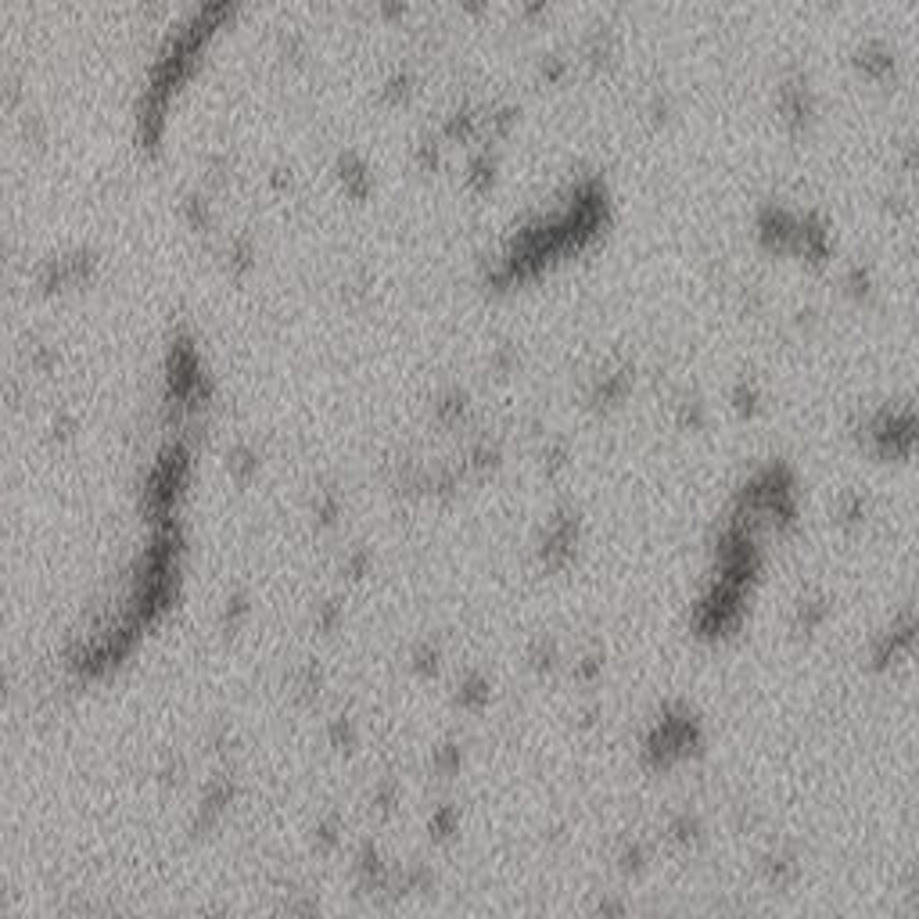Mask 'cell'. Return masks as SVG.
<instances>
[{
    "label": "cell",
    "mask_w": 919,
    "mask_h": 919,
    "mask_svg": "<svg viewBox=\"0 0 919 919\" xmlns=\"http://www.w3.org/2000/svg\"><path fill=\"white\" fill-rule=\"evenodd\" d=\"M851 69L866 79V83H873V87H887V83L898 79L902 62H898V51H894L887 40L869 36V40H862V44L851 51Z\"/></svg>",
    "instance_id": "obj_14"
},
{
    "label": "cell",
    "mask_w": 919,
    "mask_h": 919,
    "mask_svg": "<svg viewBox=\"0 0 919 919\" xmlns=\"http://www.w3.org/2000/svg\"><path fill=\"white\" fill-rule=\"evenodd\" d=\"M413 668L421 675H431L438 668V650L431 647V643H421V647H413Z\"/></svg>",
    "instance_id": "obj_46"
},
{
    "label": "cell",
    "mask_w": 919,
    "mask_h": 919,
    "mask_svg": "<svg viewBox=\"0 0 919 919\" xmlns=\"http://www.w3.org/2000/svg\"><path fill=\"white\" fill-rule=\"evenodd\" d=\"M916 647H919V614L902 611L884 632L873 636V643H869V665L876 672H887V668L902 665L905 657L916 654Z\"/></svg>",
    "instance_id": "obj_10"
},
{
    "label": "cell",
    "mask_w": 919,
    "mask_h": 919,
    "mask_svg": "<svg viewBox=\"0 0 919 919\" xmlns=\"http://www.w3.org/2000/svg\"><path fill=\"white\" fill-rule=\"evenodd\" d=\"M546 11H550L546 4H525V8H521V15H525V18H539V15H546Z\"/></svg>",
    "instance_id": "obj_55"
},
{
    "label": "cell",
    "mask_w": 919,
    "mask_h": 919,
    "mask_svg": "<svg viewBox=\"0 0 919 919\" xmlns=\"http://www.w3.org/2000/svg\"><path fill=\"white\" fill-rule=\"evenodd\" d=\"M833 517H837V525L844 528H862L869 521V496L858 489H848L837 496V507H833Z\"/></svg>",
    "instance_id": "obj_28"
},
{
    "label": "cell",
    "mask_w": 919,
    "mask_h": 919,
    "mask_svg": "<svg viewBox=\"0 0 919 919\" xmlns=\"http://www.w3.org/2000/svg\"><path fill=\"white\" fill-rule=\"evenodd\" d=\"M855 442L862 453L884 464H902L919 453V406L880 403L855 421Z\"/></svg>",
    "instance_id": "obj_5"
},
{
    "label": "cell",
    "mask_w": 919,
    "mask_h": 919,
    "mask_svg": "<svg viewBox=\"0 0 919 919\" xmlns=\"http://www.w3.org/2000/svg\"><path fill=\"white\" fill-rule=\"evenodd\" d=\"M636 388V363H607L586 381V406L596 413L618 410Z\"/></svg>",
    "instance_id": "obj_13"
},
{
    "label": "cell",
    "mask_w": 919,
    "mask_h": 919,
    "mask_svg": "<svg viewBox=\"0 0 919 919\" xmlns=\"http://www.w3.org/2000/svg\"><path fill=\"white\" fill-rule=\"evenodd\" d=\"M776 119L779 126L790 133V137H808L819 119V97H815L812 79L805 72H787V76L776 83Z\"/></svg>",
    "instance_id": "obj_8"
},
{
    "label": "cell",
    "mask_w": 919,
    "mask_h": 919,
    "mask_svg": "<svg viewBox=\"0 0 919 919\" xmlns=\"http://www.w3.org/2000/svg\"><path fill=\"white\" fill-rule=\"evenodd\" d=\"M406 11H410L406 4H381V8H377V15H385V18H406Z\"/></svg>",
    "instance_id": "obj_54"
},
{
    "label": "cell",
    "mask_w": 919,
    "mask_h": 919,
    "mask_svg": "<svg viewBox=\"0 0 919 919\" xmlns=\"http://www.w3.org/2000/svg\"><path fill=\"white\" fill-rule=\"evenodd\" d=\"M180 216H184V223L194 234H212L216 230V202H212V194L205 187H191L184 194V202H180Z\"/></svg>",
    "instance_id": "obj_22"
},
{
    "label": "cell",
    "mask_w": 919,
    "mask_h": 919,
    "mask_svg": "<svg viewBox=\"0 0 919 919\" xmlns=\"http://www.w3.org/2000/svg\"><path fill=\"white\" fill-rule=\"evenodd\" d=\"M471 417H474V403H471V392H467V388L449 385L431 399V421H435L438 428L460 431L471 424Z\"/></svg>",
    "instance_id": "obj_17"
},
{
    "label": "cell",
    "mask_w": 919,
    "mask_h": 919,
    "mask_svg": "<svg viewBox=\"0 0 919 919\" xmlns=\"http://www.w3.org/2000/svg\"><path fill=\"white\" fill-rule=\"evenodd\" d=\"M194 428L176 431L173 438L162 442V449L155 453L148 467V478H144V489H141V507L148 514L151 525H162V521H173L176 507L187 492V482H191V467H194Z\"/></svg>",
    "instance_id": "obj_4"
},
{
    "label": "cell",
    "mask_w": 919,
    "mask_h": 919,
    "mask_svg": "<svg viewBox=\"0 0 919 919\" xmlns=\"http://www.w3.org/2000/svg\"><path fill=\"white\" fill-rule=\"evenodd\" d=\"M435 769L438 772H456L460 769V747L456 744H442L435 751Z\"/></svg>",
    "instance_id": "obj_50"
},
{
    "label": "cell",
    "mask_w": 919,
    "mask_h": 919,
    "mask_svg": "<svg viewBox=\"0 0 919 919\" xmlns=\"http://www.w3.org/2000/svg\"><path fill=\"white\" fill-rule=\"evenodd\" d=\"M97 273H101V255H97L94 248L79 245V248H65V252L47 255L44 263L36 266L33 281H36V291H44V295H62V291L94 284Z\"/></svg>",
    "instance_id": "obj_7"
},
{
    "label": "cell",
    "mask_w": 919,
    "mask_h": 919,
    "mask_svg": "<svg viewBox=\"0 0 919 919\" xmlns=\"http://www.w3.org/2000/svg\"><path fill=\"white\" fill-rule=\"evenodd\" d=\"M643 115H647L650 126H665L668 119L675 115V101L668 90H654V94L647 97V105H643Z\"/></svg>",
    "instance_id": "obj_38"
},
{
    "label": "cell",
    "mask_w": 919,
    "mask_h": 919,
    "mask_svg": "<svg viewBox=\"0 0 919 919\" xmlns=\"http://www.w3.org/2000/svg\"><path fill=\"white\" fill-rule=\"evenodd\" d=\"M841 291H844V298H851V302H855V306H873L876 291H880L873 266H866V263H848V266H844V270H841Z\"/></svg>",
    "instance_id": "obj_23"
},
{
    "label": "cell",
    "mask_w": 919,
    "mask_h": 919,
    "mask_svg": "<svg viewBox=\"0 0 919 919\" xmlns=\"http://www.w3.org/2000/svg\"><path fill=\"white\" fill-rule=\"evenodd\" d=\"M313 517L320 528H331L338 517H342V492H338V485H324V489H316L313 496Z\"/></svg>",
    "instance_id": "obj_33"
},
{
    "label": "cell",
    "mask_w": 919,
    "mask_h": 919,
    "mask_svg": "<svg viewBox=\"0 0 919 919\" xmlns=\"http://www.w3.org/2000/svg\"><path fill=\"white\" fill-rule=\"evenodd\" d=\"M26 356H29V367H33L36 374H51L54 363H58V349H54V345H47V342H33Z\"/></svg>",
    "instance_id": "obj_40"
},
{
    "label": "cell",
    "mask_w": 919,
    "mask_h": 919,
    "mask_svg": "<svg viewBox=\"0 0 919 919\" xmlns=\"http://www.w3.org/2000/svg\"><path fill=\"white\" fill-rule=\"evenodd\" d=\"M611 216L614 202L604 173L575 176L561 202L517 223L492 263H485L482 284L489 291H510L539 281L553 263L593 248L611 227Z\"/></svg>",
    "instance_id": "obj_1"
},
{
    "label": "cell",
    "mask_w": 919,
    "mask_h": 919,
    "mask_svg": "<svg viewBox=\"0 0 919 919\" xmlns=\"http://www.w3.org/2000/svg\"><path fill=\"white\" fill-rule=\"evenodd\" d=\"M277 58H281V65H302L309 58V40L298 29H284L281 36H277Z\"/></svg>",
    "instance_id": "obj_34"
},
{
    "label": "cell",
    "mask_w": 919,
    "mask_h": 919,
    "mask_svg": "<svg viewBox=\"0 0 919 919\" xmlns=\"http://www.w3.org/2000/svg\"><path fill=\"white\" fill-rule=\"evenodd\" d=\"M503 464V442L496 435H471L460 456V467H464L467 478H485L496 467Z\"/></svg>",
    "instance_id": "obj_19"
},
{
    "label": "cell",
    "mask_w": 919,
    "mask_h": 919,
    "mask_svg": "<svg viewBox=\"0 0 919 919\" xmlns=\"http://www.w3.org/2000/svg\"><path fill=\"white\" fill-rule=\"evenodd\" d=\"M464 184H467V191L478 194V198H485V194L496 191V184H499V151L492 148V144H482V148L467 158Z\"/></svg>",
    "instance_id": "obj_20"
},
{
    "label": "cell",
    "mask_w": 919,
    "mask_h": 919,
    "mask_svg": "<svg viewBox=\"0 0 919 919\" xmlns=\"http://www.w3.org/2000/svg\"><path fill=\"white\" fill-rule=\"evenodd\" d=\"M212 374L205 370L202 349L194 338L191 324H180L166 345V363H162V410L176 424L194 428L198 413L212 403Z\"/></svg>",
    "instance_id": "obj_3"
},
{
    "label": "cell",
    "mask_w": 919,
    "mask_h": 919,
    "mask_svg": "<svg viewBox=\"0 0 919 919\" xmlns=\"http://www.w3.org/2000/svg\"><path fill=\"white\" fill-rule=\"evenodd\" d=\"M571 464V446L568 438L561 435H543V446H539V467H543L546 474H561L564 467Z\"/></svg>",
    "instance_id": "obj_31"
},
{
    "label": "cell",
    "mask_w": 919,
    "mask_h": 919,
    "mask_svg": "<svg viewBox=\"0 0 919 919\" xmlns=\"http://www.w3.org/2000/svg\"><path fill=\"white\" fill-rule=\"evenodd\" d=\"M517 119H521V108L510 105V101L485 105V144H489V141H507L510 133H514Z\"/></svg>",
    "instance_id": "obj_27"
},
{
    "label": "cell",
    "mask_w": 919,
    "mask_h": 919,
    "mask_svg": "<svg viewBox=\"0 0 919 919\" xmlns=\"http://www.w3.org/2000/svg\"><path fill=\"white\" fill-rule=\"evenodd\" d=\"M823 618H826V604H823V600H801V604H797L794 625L801 632H812V629H819V625H823Z\"/></svg>",
    "instance_id": "obj_39"
},
{
    "label": "cell",
    "mask_w": 919,
    "mask_h": 919,
    "mask_svg": "<svg viewBox=\"0 0 919 919\" xmlns=\"http://www.w3.org/2000/svg\"><path fill=\"white\" fill-rule=\"evenodd\" d=\"M255 259H259V248H255V237L248 234V230H237V234H230L227 241H223L219 263H223V270H227L230 277H237V281L255 270Z\"/></svg>",
    "instance_id": "obj_21"
},
{
    "label": "cell",
    "mask_w": 919,
    "mask_h": 919,
    "mask_svg": "<svg viewBox=\"0 0 919 919\" xmlns=\"http://www.w3.org/2000/svg\"><path fill=\"white\" fill-rule=\"evenodd\" d=\"M898 162H902L905 173H919V130H912L909 137L898 148Z\"/></svg>",
    "instance_id": "obj_42"
},
{
    "label": "cell",
    "mask_w": 919,
    "mask_h": 919,
    "mask_svg": "<svg viewBox=\"0 0 919 919\" xmlns=\"http://www.w3.org/2000/svg\"><path fill=\"white\" fill-rule=\"evenodd\" d=\"M370 288H374V281H370V273H367V270H356V273L349 277V281L342 284V295H349V298H367Z\"/></svg>",
    "instance_id": "obj_47"
},
{
    "label": "cell",
    "mask_w": 919,
    "mask_h": 919,
    "mask_svg": "<svg viewBox=\"0 0 919 919\" xmlns=\"http://www.w3.org/2000/svg\"><path fill=\"white\" fill-rule=\"evenodd\" d=\"M456 701L464 704V708L478 711L485 701H489V683H485V679H482L478 672L464 675V679H460V690H456Z\"/></svg>",
    "instance_id": "obj_37"
},
{
    "label": "cell",
    "mask_w": 919,
    "mask_h": 919,
    "mask_svg": "<svg viewBox=\"0 0 919 919\" xmlns=\"http://www.w3.org/2000/svg\"><path fill=\"white\" fill-rule=\"evenodd\" d=\"M331 744L342 747V751H349L352 744H356V726H352V718L338 715L331 722Z\"/></svg>",
    "instance_id": "obj_41"
},
{
    "label": "cell",
    "mask_w": 919,
    "mask_h": 919,
    "mask_svg": "<svg viewBox=\"0 0 919 919\" xmlns=\"http://www.w3.org/2000/svg\"><path fill=\"white\" fill-rule=\"evenodd\" d=\"M528 657H532L535 668H553V665H557V643H553V639H539Z\"/></svg>",
    "instance_id": "obj_45"
},
{
    "label": "cell",
    "mask_w": 919,
    "mask_h": 919,
    "mask_svg": "<svg viewBox=\"0 0 919 919\" xmlns=\"http://www.w3.org/2000/svg\"><path fill=\"white\" fill-rule=\"evenodd\" d=\"M338 614H342L338 600H327V604H320V607H316V629H334V625H338Z\"/></svg>",
    "instance_id": "obj_51"
},
{
    "label": "cell",
    "mask_w": 919,
    "mask_h": 919,
    "mask_svg": "<svg viewBox=\"0 0 919 919\" xmlns=\"http://www.w3.org/2000/svg\"><path fill=\"white\" fill-rule=\"evenodd\" d=\"M438 133H442V141H446V144H474V141H485V108L471 105V101H464V105H456L453 112H449L446 119H442Z\"/></svg>",
    "instance_id": "obj_18"
},
{
    "label": "cell",
    "mask_w": 919,
    "mask_h": 919,
    "mask_svg": "<svg viewBox=\"0 0 919 919\" xmlns=\"http://www.w3.org/2000/svg\"><path fill=\"white\" fill-rule=\"evenodd\" d=\"M442 148H446V141H442V133H421L417 141H413V166L421 169V173H438L442 169Z\"/></svg>",
    "instance_id": "obj_30"
},
{
    "label": "cell",
    "mask_w": 919,
    "mask_h": 919,
    "mask_svg": "<svg viewBox=\"0 0 919 919\" xmlns=\"http://www.w3.org/2000/svg\"><path fill=\"white\" fill-rule=\"evenodd\" d=\"M22 133H26L29 144H44L47 141V123L36 112H26L22 115Z\"/></svg>",
    "instance_id": "obj_48"
},
{
    "label": "cell",
    "mask_w": 919,
    "mask_h": 919,
    "mask_svg": "<svg viewBox=\"0 0 919 919\" xmlns=\"http://www.w3.org/2000/svg\"><path fill=\"white\" fill-rule=\"evenodd\" d=\"M334 176H338L345 198H352V202H367L370 194H374V187H377L370 162L352 148L338 151V158H334Z\"/></svg>",
    "instance_id": "obj_15"
},
{
    "label": "cell",
    "mask_w": 919,
    "mask_h": 919,
    "mask_svg": "<svg viewBox=\"0 0 919 919\" xmlns=\"http://www.w3.org/2000/svg\"><path fill=\"white\" fill-rule=\"evenodd\" d=\"M790 255L808 266H826L833 255H837V234H833V223L826 219V212H819V209L801 212V223H797V237H794Z\"/></svg>",
    "instance_id": "obj_12"
},
{
    "label": "cell",
    "mask_w": 919,
    "mask_h": 919,
    "mask_svg": "<svg viewBox=\"0 0 919 919\" xmlns=\"http://www.w3.org/2000/svg\"><path fill=\"white\" fill-rule=\"evenodd\" d=\"M230 173H234V158H230L227 151H212V155L205 158L202 187H205L209 194L223 191V187L230 184Z\"/></svg>",
    "instance_id": "obj_32"
},
{
    "label": "cell",
    "mask_w": 919,
    "mask_h": 919,
    "mask_svg": "<svg viewBox=\"0 0 919 919\" xmlns=\"http://www.w3.org/2000/svg\"><path fill=\"white\" fill-rule=\"evenodd\" d=\"M582 543V517L578 510L561 507L546 517L543 539H539V561L546 571H561L575 561V550Z\"/></svg>",
    "instance_id": "obj_9"
},
{
    "label": "cell",
    "mask_w": 919,
    "mask_h": 919,
    "mask_svg": "<svg viewBox=\"0 0 919 919\" xmlns=\"http://www.w3.org/2000/svg\"><path fill=\"white\" fill-rule=\"evenodd\" d=\"M729 406H733L736 417H754L762 410V385L754 377H736L733 388H729Z\"/></svg>",
    "instance_id": "obj_29"
},
{
    "label": "cell",
    "mask_w": 919,
    "mask_h": 919,
    "mask_svg": "<svg viewBox=\"0 0 919 919\" xmlns=\"http://www.w3.org/2000/svg\"><path fill=\"white\" fill-rule=\"evenodd\" d=\"M517 367H521V352H517L514 342H499L489 349V370L496 377H510L517 374Z\"/></svg>",
    "instance_id": "obj_36"
},
{
    "label": "cell",
    "mask_w": 919,
    "mask_h": 919,
    "mask_svg": "<svg viewBox=\"0 0 919 919\" xmlns=\"http://www.w3.org/2000/svg\"><path fill=\"white\" fill-rule=\"evenodd\" d=\"M248 614V596L245 593H237V596H230L227 600V607H223V629H237L241 625V618Z\"/></svg>",
    "instance_id": "obj_43"
},
{
    "label": "cell",
    "mask_w": 919,
    "mask_h": 919,
    "mask_svg": "<svg viewBox=\"0 0 919 919\" xmlns=\"http://www.w3.org/2000/svg\"><path fill=\"white\" fill-rule=\"evenodd\" d=\"M912 209L916 205L909 202V194H902V191H894V194H887L884 198V212L891 219H905V216H912Z\"/></svg>",
    "instance_id": "obj_49"
},
{
    "label": "cell",
    "mask_w": 919,
    "mask_h": 919,
    "mask_svg": "<svg viewBox=\"0 0 919 919\" xmlns=\"http://www.w3.org/2000/svg\"><path fill=\"white\" fill-rule=\"evenodd\" d=\"M413 90H417V76H413L410 65H399V69H392L385 79H381V87H377V101L385 108H403L406 101L413 97Z\"/></svg>",
    "instance_id": "obj_25"
},
{
    "label": "cell",
    "mask_w": 919,
    "mask_h": 919,
    "mask_svg": "<svg viewBox=\"0 0 919 919\" xmlns=\"http://www.w3.org/2000/svg\"><path fill=\"white\" fill-rule=\"evenodd\" d=\"M270 187H273L277 194H281V191H291V187H295V176H291V169H288V166H277V169H273V173H270Z\"/></svg>",
    "instance_id": "obj_53"
},
{
    "label": "cell",
    "mask_w": 919,
    "mask_h": 919,
    "mask_svg": "<svg viewBox=\"0 0 919 919\" xmlns=\"http://www.w3.org/2000/svg\"><path fill=\"white\" fill-rule=\"evenodd\" d=\"M672 417H675V424H679L683 431H704V428H708V421H711L708 403H704V399H701L697 392L675 395Z\"/></svg>",
    "instance_id": "obj_26"
},
{
    "label": "cell",
    "mask_w": 919,
    "mask_h": 919,
    "mask_svg": "<svg viewBox=\"0 0 919 919\" xmlns=\"http://www.w3.org/2000/svg\"><path fill=\"white\" fill-rule=\"evenodd\" d=\"M342 568L349 571L352 578H359V575H363V571L370 568V553H367V550H352L349 557H345V564H342Z\"/></svg>",
    "instance_id": "obj_52"
},
{
    "label": "cell",
    "mask_w": 919,
    "mask_h": 919,
    "mask_svg": "<svg viewBox=\"0 0 919 919\" xmlns=\"http://www.w3.org/2000/svg\"><path fill=\"white\" fill-rule=\"evenodd\" d=\"M234 11H237V4H230V0L202 4V8H194L191 15H187L184 26L173 29V33L162 40L155 62H151V69H148V79H144L141 97H137V112H133V144H137L144 155H155V151L162 148L173 94L198 72L209 40L216 36V29L223 26L227 18H234Z\"/></svg>",
    "instance_id": "obj_2"
},
{
    "label": "cell",
    "mask_w": 919,
    "mask_h": 919,
    "mask_svg": "<svg viewBox=\"0 0 919 919\" xmlns=\"http://www.w3.org/2000/svg\"><path fill=\"white\" fill-rule=\"evenodd\" d=\"M259 471H263V453L248 438H237L234 446L227 449V474L237 485H248Z\"/></svg>",
    "instance_id": "obj_24"
},
{
    "label": "cell",
    "mask_w": 919,
    "mask_h": 919,
    "mask_svg": "<svg viewBox=\"0 0 919 919\" xmlns=\"http://www.w3.org/2000/svg\"><path fill=\"white\" fill-rule=\"evenodd\" d=\"M701 744V718L693 715L690 708H683V704H675L650 726L647 740H643V758H647L650 769H672V765L686 762Z\"/></svg>",
    "instance_id": "obj_6"
},
{
    "label": "cell",
    "mask_w": 919,
    "mask_h": 919,
    "mask_svg": "<svg viewBox=\"0 0 919 919\" xmlns=\"http://www.w3.org/2000/svg\"><path fill=\"white\" fill-rule=\"evenodd\" d=\"M571 72H575V62H571V58H564V54H557V51L543 54V58H539V65H535V76L543 79L546 87H561Z\"/></svg>",
    "instance_id": "obj_35"
},
{
    "label": "cell",
    "mask_w": 919,
    "mask_h": 919,
    "mask_svg": "<svg viewBox=\"0 0 919 919\" xmlns=\"http://www.w3.org/2000/svg\"><path fill=\"white\" fill-rule=\"evenodd\" d=\"M76 431H79V421H76V413H69V410H62L51 421V438H58V442H69Z\"/></svg>",
    "instance_id": "obj_44"
},
{
    "label": "cell",
    "mask_w": 919,
    "mask_h": 919,
    "mask_svg": "<svg viewBox=\"0 0 919 919\" xmlns=\"http://www.w3.org/2000/svg\"><path fill=\"white\" fill-rule=\"evenodd\" d=\"M801 212L783 202H762L754 209V241L769 255H790Z\"/></svg>",
    "instance_id": "obj_11"
},
{
    "label": "cell",
    "mask_w": 919,
    "mask_h": 919,
    "mask_svg": "<svg viewBox=\"0 0 919 919\" xmlns=\"http://www.w3.org/2000/svg\"><path fill=\"white\" fill-rule=\"evenodd\" d=\"M622 54V40H618V29L611 26H593L582 40H578V62L593 72H604L618 62Z\"/></svg>",
    "instance_id": "obj_16"
}]
</instances>
